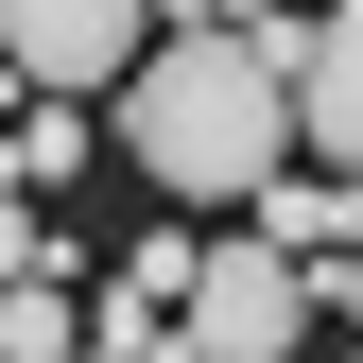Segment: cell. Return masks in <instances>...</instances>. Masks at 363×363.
<instances>
[{
	"label": "cell",
	"mask_w": 363,
	"mask_h": 363,
	"mask_svg": "<svg viewBox=\"0 0 363 363\" xmlns=\"http://www.w3.org/2000/svg\"><path fill=\"white\" fill-rule=\"evenodd\" d=\"M121 156H139L173 208H259L294 173V69L242 52V35H156V52L121 69Z\"/></svg>",
	"instance_id": "cell-1"
},
{
	"label": "cell",
	"mask_w": 363,
	"mask_h": 363,
	"mask_svg": "<svg viewBox=\"0 0 363 363\" xmlns=\"http://www.w3.org/2000/svg\"><path fill=\"white\" fill-rule=\"evenodd\" d=\"M173 311H191V346H173V363H294L329 294H311L277 242H191V294H173Z\"/></svg>",
	"instance_id": "cell-2"
},
{
	"label": "cell",
	"mask_w": 363,
	"mask_h": 363,
	"mask_svg": "<svg viewBox=\"0 0 363 363\" xmlns=\"http://www.w3.org/2000/svg\"><path fill=\"white\" fill-rule=\"evenodd\" d=\"M139 52H156V18H139V0H0V69H18V86H52V104L121 86Z\"/></svg>",
	"instance_id": "cell-3"
},
{
	"label": "cell",
	"mask_w": 363,
	"mask_h": 363,
	"mask_svg": "<svg viewBox=\"0 0 363 363\" xmlns=\"http://www.w3.org/2000/svg\"><path fill=\"white\" fill-rule=\"evenodd\" d=\"M294 156H329L346 191H363V0L311 18V52H294Z\"/></svg>",
	"instance_id": "cell-4"
},
{
	"label": "cell",
	"mask_w": 363,
	"mask_h": 363,
	"mask_svg": "<svg viewBox=\"0 0 363 363\" xmlns=\"http://www.w3.org/2000/svg\"><path fill=\"white\" fill-rule=\"evenodd\" d=\"M0 363H86V311L52 277H18V294H0Z\"/></svg>",
	"instance_id": "cell-5"
},
{
	"label": "cell",
	"mask_w": 363,
	"mask_h": 363,
	"mask_svg": "<svg viewBox=\"0 0 363 363\" xmlns=\"http://www.w3.org/2000/svg\"><path fill=\"white\" fill-rule=\"evenodd\" d=\"M156 294H191V225H156V242L121 259V311H156Z\"/></svg>",
	"instance_id": "cell-6"
},
{
	"label": "cell",
	"mask_w": 363,
	"mask_h": 363,
	"mask_svg": "<svg viewBox=\"0 0 363 363\" xmlns=\"http://www.w3.org/2000/svg\"><path fill=\"white\" fill-rule=\"evenodd\" d=\"M52 259H69V242H52V225H35L18 191H0V294H18V277H52Z\"/></svg>",
	"instance_id": "cell-7"
},
{
	"label": "cell",
	"mask_w": 363,
	"mask_h": 363,
	"mask_svg": "<svg viewBox=\"0 0 363 363\" xmlns=\"http://www.w3.org/2000/svg\"><path fill=\"white\" fill-rule=\"evenodd\" d=\"M0 86H18V69H0Z\"/></svg>",
	"instance_id": "cell-8"
},
{
	"label": "cell",
	"mask_w": 363,
	"mask_h": 363,
	"mask_svg": "<svg viewBox=\"0 0 363 363\" xmlns=\"http://www.w3.org/2000/svg\"><path fill=\"white\" fill-rule=\"evenodd\" d=\"M156 363H173V346H156Z\"/></svg>",
	"instance_id": "cell-9"
},
{
	"label": "cell",
	"mask_w": 363,
	"mask_h": 363,
	"mask_svg": "<svg viewBox=\"0 0 363 363\" xmlns=\"http://www.w3.org/2000/svg\"><path fill=\"white\" fill-rule=\"evenodd\" d=\"M346 363H363V346H346Z\"/></svg>",
	"instance_id": "cell-10"
}]
</instances>
